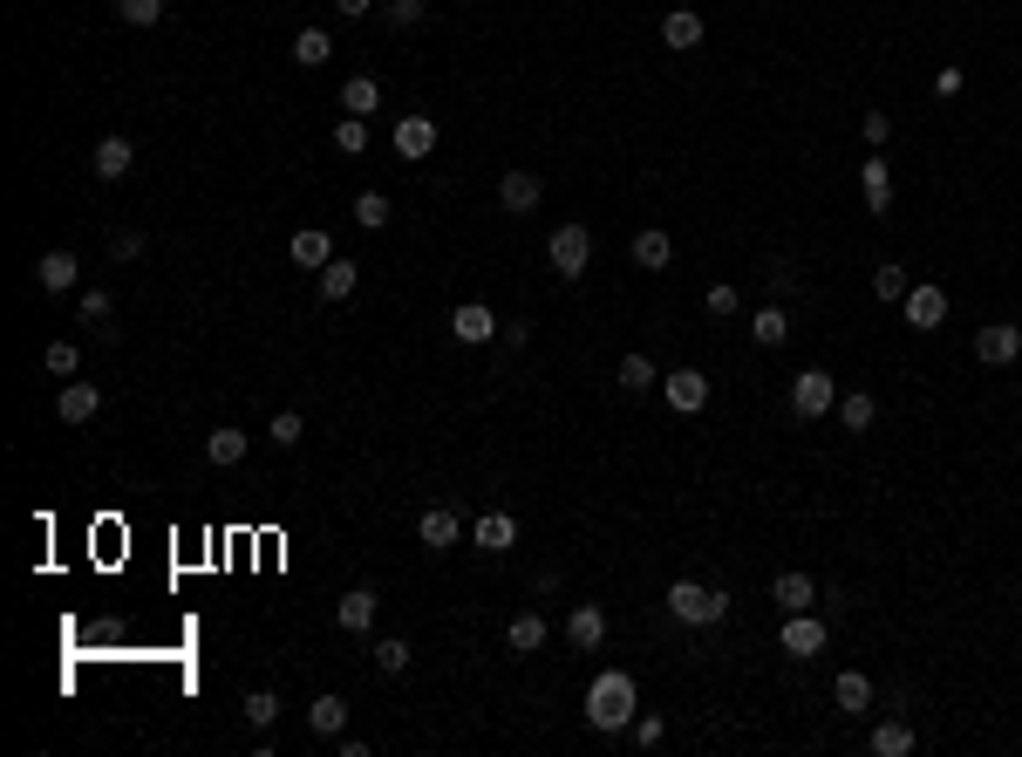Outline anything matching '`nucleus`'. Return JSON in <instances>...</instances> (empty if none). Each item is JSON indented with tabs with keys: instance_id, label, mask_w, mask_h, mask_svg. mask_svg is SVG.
Listing matches in <instances>:
<instances>
[{
	"instance_id": "obj_38",
	"label": "nucleus",
	"mask_w": 1022,
	"mask_h": 757,
	"mask_svg": "<svg viewBox=\"0 0 1022 757\" xmlns=\"http://www.w3.org/2000/svg\"><path fill=\"white\" fill-rule=\"evenodd\" d=\"M613 375H621V389H655V383H661L648 356H621V369H613Z\"/></svg>"
},
{
	"instance_id": "obj_24",
	"label": "nucleus",
	"mask_w": 1022,
	"mask_h": 757,
	"mask_svg": "<svg viewBox=\"0 0 1022 757\" xmlns=\"http://www.w3.org/2000/svg\"><path fill=\"white\" fill-rule=\"evenodd\" d=\"M287 252H294V266H307V273H321L327 260H335V239H327L321 225H307V233H294V246H287Z\"/></svg>"
},
{
	"instance_id": "obj_9",
	"label": "nucleus",
	"mask_w": 1022,
	"mask_h": 757,
	"mask_svg": "<svg viewBox=\"0 0 1022 757\" xmlns=\"http://www.w3.org/2000/svg\"><path fill=\"white\" fill-rule=\"evenodd\" d=\"M539 198H546V178H539V171H504V178H498V206H504L511 219L539 212Z\"/></svg>"
},
{
	"instance_id": "obj_23",
	"label": "nucleus",
	"mask_w": 1022,
	"mask_h": 757,
	"mask_svg": "<svg viewBox=\"0 0 1022 757\" xmlns=\"http://www.w3.org/2000/svg\"><path fill=\"white\" fill-rule=\"evenodd\" d=\"M307 730H314V737H341L348 730V696H314V710H307Z\"/></svg>"
},
{
	"instance_id": "obj_5",
	"label": "nucleus",
	"mask_w": 1022,
	"mask_h": 757,
	"mask_svg": "<svg viewBox=\"0 0 1022 757\" xmlns=\"http://www.w3.org/2000/svg\"><path fill=\"white\" fill-rule=\"evenodd\" d=\"M437 137H444V131H437V116L409 110V116H396V137H389V144H396V158H402V164H423L429 150H437Z\"/></svg>"
},
{
	"instance_id": "obj_17",
	"label": "nucleus",
	"mask_w": 1022,
	"mask_h": 757,
	"mask_svg": "<svg viewBox=\"0 0 1022 757\" xmlns=\"http://www.w3.org/2000/svg\"><path fill=\"white\" fill-rule=\"evenodd\" d=\"M859 185H865V212L886 219L893 212V171H886V158H865L859 164Z\"/></svg>"
},
{
	"instance_id": "obj_49",
	"label": "nucleus",
	"mask_w": 1022,
	"mask_h": 757,
	"mask_svg": "<svg viewBox=\"0 0 1022 757\" xmlns=\"http://www.w3.org/2000/svg\"><path fill=\"white\" fill-rule=\"evenodd\" d=\"M110 252H116V260H137V252H144V233H116Z\"/></svg>"
},
{
	"instance_id": "obj_44",
	"label": "nucleus",
	"mask_w": 1022,
	"mask_h": 757,
	"mask_svg": "<svg viewBox=\"0 0 1022 757\" xmlns=\"http://www.w3.org/2000/svg\"><path fill=\"white\" fill-rule=\"evenodd\" d=\"M382 14H389L396 28H416V21L429 14V0H382Z\"/></svg>"
},
{
	"instance_id": "obj_32",
	"label": "nucleus",
	"mask_w": 1022,
	"mask_h": 757,
	"mask_svg": "<svg viewBox=\"0 0 1022 757\" xmlns=\"http://www.w3.org/2000/svg\"><path fill=\"white\" fill-rule=\"evenodd\" d=\"M873 757H913V723L886 717V723L873 730Z\"/></svg>"
},
{
	"instance_id": "obj_50",
	"label": "nucleus",
	"mask_w": 1022,
	"mask_h": 757,
	"mask_svg": "<svg viewBox=\"0 0 1022 757\" xmlns=\"http://www.w3.org/2000/svg\"><path fill=\"white\" fill-rule=\"evenodd\" d=\"M961 83H968L961 69H940V75H934V89H940V96H961Z\"/></svg>"
},
{
	"instance_id": "obj_48",
	"label": "nucleus",
	"mask_w": 1022,
	"mask_h": 757,
	"mask_svg": "<svg viewBox=\"0 0 1022 757\" xmlns=\"http://www.w3.org/2000/svg\"><path fill=\"white\" fill-rule=\"evenodd\" d=\"M498 342H504V348H525V342H532V321H504Z\"/></svg>"
},
{
	"instance_id": "obj_47",
	"label": "nucleus",
	"mask_w": 1022,
	"mask_h": 757,
	"mask_svg": "<svg viewBox=\"0 0 1022 757\" xmlns=\"http://www.w3.org/2000/svg\"><path fill=\"white\" fill-rule=\"evenodd\" d=\"M859 131H865V144L880 150V144L893 137V116H886V110H865V116H859Z\"/></svg>"
},
{
	"instance_id": "obj_21",
	"label": "nucleus",
	"mask_w": 1022,
	"mask_h": 757,
	"mask_svg": "<svg viewBox=\"0 0 1022 757\" xmlns=\"http://www.w3.org/2000/svg\"><path fill=\"white\" fill-rule=\"evenodd\" d=\"M771 600H777L784 615H805L811 600H818V580H811V573H777V580H771Z\"/></svg>"
},
{
	"instance_id": "obj_10",
	"label": "nucleus",
	"mask_w": 1022,
	"mask_h": 757,
	"mask_svg": "<svg viewBox=\"0 0 1022 757\" xmlns=\"http://www.w3.org/2000/svg\"><path fill=\"white\" fill-rule=\"evenodd\" d=\"M416 539L429 553H450L457 539H464V512H457V505H429V512L416 519Z\"/></svg>"
},
{
	"instance_id": "obj_20",
	"label": "nucleus",
	"mask_w": 1022,
	"mask_h": 757,
	"mask_svg": "<svg viewBox=\"0 0 1022 757\" xmlns=\"http://www.w3.org/2000/svg\"><path fill=\"white\" fill-rule=\"evenodd\" d=\"M96 410H102V389H96V383H68V389L55 396V417H62V423H96Z\"/></svg>"
},
{
	"instance_id": "obj_29",
	"label": "nucleus",
	"mask_w": 1022,
	"mask_h": 757,
	"mask_svg": "<svg viewBox=\"0 0 1022 757\" xmlns=\"http://www.w3.org/2000/svg\"><path fill=\"white\" fill-rule=\"evenodd\" d=\"M477 546L484 553H511V546H519V519H511V512H484L477 519Z\"/></svg>"
},
{
	"instance_id": "obj_46",
	"label": "nucleus",
	"mask_w": 1022,
	"mask_h": 757,
	"mask_svg": "<svg viewBox=\"0 0 1022 757\" xmlns=\"http://www.w3.org/2000/svg\"><path fill=\"white\" fill-rule=\"evenodd\" d=\"M627 730H634V744H641V750H655L661 737H669V723H661V717H634Z\"/></svg>"
},
{
	"instance_id": "obj_42",
	"label": "nucleus",
	"mask_w": 1022,
	"mask_h": 757,
	"mask_svg": "<svg viewBox=\"0 0 1022 757\" xmlns=\"http://www.w3.org/2000/svg\"><path fill=\"white\" fill-rule=\"evenodd\" d=\"M702 308H709V314H715V321H730V314H736V308H744V294H736V287H730V281H715V287H709V294H702Z\"/></svg>"
},
{
	"instance_id": "obj_2",
	"label": "nucleus",
	"mask_w": 1022,
	"mask_h": 757,
	"mask_svg": "<svg viewBox=\"0 0 1022 757\" xmlns=\"http://www.w3.org/2000/svg\"><path fill=\"white\" fill-rule=\"evenodd\" d=\"M669 615L682 628H715V621L730 615V594L723 587H696V580H675V587H669Z\"/></svg>"
},
{
	"instance_id": "obj_51",
	"label": "nucleus",
	"mask_w": 1022,
	"mask_h": 757,
	"mask_svg": "<svg viewBox=\"0 0 1022 757\" xmlns=\"http://www.w3.org/2000/svg\"><path fill=\"white\" fill-rule=\"evenodd\" d=\"M369 8H375V0H335V14H341V21H369Z\"/></svg>"
},
{
	"instance_id": "obj_8",
	"label": "nucleus",
	"mask_w": 1022,
	"mask_h": 757,
	"mask_svg": "<svg viewBox=\"0 0 1022 757\" xmlns=\"http://www.w3.org/2000/svg\"><path fill=\"white\" fill-rule=\"evenodd\" d=\"M825 642H832V628L818 621L811 608H805V615H784V655H798V662H811V655H825Z\"/></svg>"
},
{
	"instance_id": "obj_6",
	"label": "nucleus",
	"mask_w": 1022,
	"mask_h": 757,
	"mask_svg": "<svg viewBox=\"0 0 1022 757\" xmlns=\"http://www.w3.org/2000/svg\"><path fill=\"white\" fill-rule=\"evenodd\" d=\"M900 314H907V327H913V335H934V327L948 321V287H927V281H920V287H907Z\"/></svg>"
},
{
	"instance_id": "obj_19",
	"label": "nucleus",
	"mask_w": 1022,
	"mask_h": 757,
	"mask_svg": "<svg viewBox=\"0 0 1022 757\" xmlns=\"http://www.w3.org/2000/svg\"><path fill=\"white\" fill-rule=\"evenodd\" d=\"M546 635H552V628H546V615H539V608L511 615V628H504V642H511V655H539V648H546Z\"/></svg>"
},
{
	"instance_id": "obj_39",
	"label": "nucleus",
	"mask_w": 1022,
	"mask_h": 757,
	"mask_svg": "<svg viewBox=\"0 0 1022 757\" xmlns=\"http://www.w3.org/2000/svg\"><path fill=\"white\" fill-rule=\"evenodd\" d=\"M873 294H880V300H907V266H900V260L873 266Z\"/></svg>"
},
{
	"instance_id": "obj_31",
	"label": "nucleus",
	"mask_w": 1022,
	"mask_h": 757,
	"mask_svg": "<svg viewBox=\"0 0 1022 757\" xmlns=\"http://www.w3.org/2000/svg\"><path fill=\"white\" fill-rule=\"evenodd\" d=\"M832 703H838V710H852V717H859V710H873V683H865L859 669H846V675L832 683Z\"/></svg>"
},
{
	"instance_id": "obj_25",
	"label": "nucleus",
	"mask_w": 1022,
	"mask_h": 757,
	"mask_svg": "<svg viewBox=\"0 0 1022 757\" xmlns=\"http://www.w3.org/2000/svg\"><path fill=\"white\" fill-rule=\"evenodd\" d=\"M661 41H669L675 55H688V48H702V14H696V8H675L669 21H661Z\"/></svg>"
},
{
	"instance_id": "obj_3",
	"label": "nucleus",
	"mask_w": 1022,
	"mask_h": 757,
	"mask_svg": "<svg viewBox=\"0 0 1022 757\" xmlns=\"http://www.w3.org/2000/svg\"><path fill=\"white\" fill-rule=\"evenodd\" d=\"M546 260H552V273L579 281V273L594 266V233H586V225H559V233L546 239Z\"/></svg>"
},
{
	"instance_id": "obj_36",
	"label": "nucleus",
	"mask_w": 1022,
	"mask_h": 757,
	"mask_svg": "<svg viewBox=\"0 0 1022 757\" xmlns=\"http://www.w3.org/2000/svg\"><path fill=\"white\" fill-rule=\"evenodd\" d=\"M335 150H341V158H362V150H369V116H341L335 123Z\"/></svg>"
},
{
	"instance_id": "obj_7",
	"label": "nucleus",
	"mask_w": 1022,
	"mask_h": 757,
	"mask_svg": "<svg viewBox=\"0 0 1022 757\" xmlns=\"http://www.w3.org/2000/svg\"><path fill=\"white\" fill-rule=\"evenodd\" d=\"M975 356H982L988 369H1009V362H1022V327H1015V321H988L982 335H975Z\"/></svg>"
},
{
	"instance_id": "obj_11",
	"label": "nucleus",
	"mask_w": 1022,
	"mask_h": 757,
	"mask_svg": "<svg viewBox=\"0 0 1022 757\" xmlns=\"http://www.w3.org/2000/svg\"><path fill=\"white\" fill-rule=\"evenodd\" d=\"M498 327H504V321H498L491 308H484V300H464V308L450 314V335L464 342V348H484V342H498Z\"/></svg>"
},
{
	"instance_id": "obj_33",
	"label": "nucleus",
	"mask_w": 1022,
	"mask_h": 757,
	"mask_svg": "<svg viewBox=\"0 0 1022 757\" xmlns=\"http://www.w3.org/2000/svg\"><path fill=\"white\" fill-rule=\"evenodd\" d=\"M354 281H362V266H354V260H341V252L321 266V294H327V300H348V294H354Z\"/></svg>"
},
{
	"instance_id": "obj_30",
	"label": "nucleus",
	"mask_w": 1022,
	"mask_h": 757,
	"mask_svg": "<svg viewBox=\"0 0 1022 757\" xmlns=\"http://www.w3.org/2000/svg\"><path fill=\"white\" fill-rule=\"evenodd\" d=\"M750 335H757V348H784V342H790V314L771 300V308H757V314H750Z\"/></svg>"
},
{
	"instance_id": "obj_12",
	"label": "nucleus",
	"mask_w": 1022,
	"mask_h": 757,
	"mask_svg": "<svg viewBox=\"0 0 1022 757\" xmlns=\"http://www.w3.org/2000/svg\"><path fill=\"white\" fill-rule=\"evenodd\" d=\"M661 396H669V410L696 417L702 402H709V375L702 369H675V375H661Z\"/></svg>"
},
{
	"instance_id": "obj_37",
	"label": "nucleus",
	"mask_w": 1022,
	"mask_h": 757,
	"mask_svg": "<svg viewBox=\"0 0 1022 757\" xmlns=\"http://www.w3.org/2000/svg\"><path fill=\"white\" fill-rule=\"evenodd\" d=\"M116 21H130V28H158L164 0H116Z\"/></svg>"
},
{
	"instance_id": "obj_4",
	"label": "nucleus",
	"mask_w": 1022,
	"mask_h": 757,
	"mask_svg": "<svg viewBox=\"0 0 1022 757\" xmlns=\"http://www.w3.org/2000/svg\"><path fill=\"white\" fill-rule=\"evenodd\" d=\"M790 410H798L805 423H818L825 410H838V383L825 369H805V375H790Z\"/></svg>"
},
{
	"instance_id": "obj_14",
	"label": "nucleus",
	"mask_w": 1022,
	"mask_h": 757,
	"mask_svg": "<svg viewBox=\"0 0 1022 757\" xmlns=\"http://www.w3.org/2000/svg\"><path fill=\"white\" fill-rule=\"evenodd\" d=\"M35 281H41V294H68L75 281H83V260H75L68 246H55V252H41V260H35Z\"/></svg>"
},
{
	"instance_id": "obj_45",
	"label": "nucleus",
	"mask_w": 1022,
	"mask_h": 757,
	"mask_svg": "<svg viewBox=\"0 0 1022 757\" xmlns=\"http://www.w3.org/2000/svg\"><path fill=\"white\" fill-rule=\"evenodd\" d=\"M75 308H83V321L96 327V321H110V314H116V300H110V294H102V287H89L83 300H75Z\"/></svg>"
},
{
	"instance_id": "obj_13",
	"label": "nucleus",
	"mask_w": 1022,
	"mask_h": 757,
	"mask_svg": "<svg viewBox=\"0 0 1022 757\" xmlns=\"http://www.w3.org/2000/svg\"><path fill=\"white\" fill-rule=\"evenodd\" d=\"M375 615H382V594H375V587H348V594L335 600V621L348 628V635H369Z\"/></svg>"
},
{
	"instance_id": "obj_27",
	"label": "nucleus",
	"mask_w": 1022,
	"mask_h": 757,
	"mask_svg": "<svg viewBox=\"0 0 1022 757\" xmlns=\"http://www.w3.org/2000/svg\"><path fill=\"white\" fill-rule=\"evenodd\" d=\"M294 62L300 69H327V62H335V35H327V28H300L294 35Z\"/></svg>"
},
{
	"instance_id": "obj_41",
	"label": "nucleus",
	"mask_w": 1022,
	"mask_h": 757,
	"mask_svg": "<svg viewBox=\"0 0 1022 757\" xmlns=\"http://www.w3.org/2000/svg\"><path fill=\"white\" fill-rule=\"evenodd\" d=\"M41 362H48V375H75V369H83V348H75V342H48Z\"/></svg>"
},
{
	"instance_id": "obj_1",
	"label": "nucleus",
	"mask_w": 1022,
	"mask_h": 757,
	"mask_svg": "<svg viewBox=\"0 0 1022 757\" xmlns=\"http://www.w3.org/2000/svg\"><path fill=\"white\" fill-rule=\"evenodd\" d=\"M634 717H641V683H634L627 669H600L594 690H586V723L613 737V730H627Z\"/></svg>"
},
{
	"instance_id": "obj_26",
	"label": "nucleus",
	"mask_w": 1022,
	"mask_h": 757,
	"mask_svg": "<svg viewBox=\"0 0 1022 757\" xmlns=\"http://www.w3.org/2000/svg\"><path fill=\"white\" fill-rule=\"evenodd\" d=\"M838 423H846L852 437H865L880 423V396H865V389H852V396H838Z\"/></svg>"
},
{
	"instance_id": "obj_18",
	"label": "nucleus",
	"mask_w": 1022,
	"mask_h": 757,
	"mask_svg": "<svg viewBox=\"0 0 1022 757\" xmlns=\"http://www.w3.org/2000/svg\"><path fill=\"white\" fill-rule=\"evenodd\" d=\"M89 164H96V178H102V185H116V178H123V171H130V164H137V144H130V137H102V144H96V158H89Z\"/></svg>"
},
{
	"instance_id": "obj_34",
	"label": "nucleus",
	"mask_w": 1022,
	"mask_h": 757,
	"mask_svg": "<svg viewBox=\"0 0 1022 757\" xmlns=\"http://www.w3.org/2000/svg\"><path fill=\"white\" fill-rule=\"evenodd\" d=\"M369 655H375V669H382V675H402V669H409V655H416V648H409L402 635H382Z\"/></svg>"
},
{
	"instance_id": "obj_22",
	"label": "nucleus",
	"mask_w": 1022,
	"mask_h": 757,
	"mask_svg": "<svg viewBox=\"0 0 1022 757\" xmlns=\"http://www.w3.org/2000/svg\"><path fill=\"white\" fill-rule=\"evenodd\" d=\"M675 260V239L661 233V225H641V233H634V266H648V273H661Z\"/></svg>"
},
{
	"instance_id": "obj_43",
	"label": "nucleus",
	"mask_w": 1022,
	"mask_h": 757,
	"mask_svg": "<svg viewBox=\"0 0 1022 757\" xmlns=\"http://www.w3.org/2000/svg\"><path fill=\"white\" fill-rule=\"evenodd\" d=\"M300 431H307V423H300V410H279V417L266 423V437H273L279 450H294V444H300Z\"/></svg>"
},
{
	"instance_id": "obj_28",
	"label": "nucleus",
	"mask_w": 1022,
	"mask_h": 757,
	"mask_svg": "<svg viewBox=\"0 0 1022 757\" xmlns=\"http://www.w3.org/2000/svg\"><path fill=\"white\" fill-rule=\"evenodd\" d=\"M341 110L348 116H375L382 110V83H375V75H348V83H341Z\"/></svg>"
},
{
	"instance_id": "obj_16",
	"label": "nucleus",
	"mask_w": 1022,
	"mask_h": 757,
	"mask_svg": "<svg viewBox=\"0 0 1022 757\" xmlns=\"http://www.w3.org/2000/svg\"><path fill=\"white\" fill-rule=\"evenodd\" d=\"M246 450H252V437L239 431V423H219V431L204 437V458H212L219 471H233V464H246Z\"/></svg>"
},
{
	"instance_id": "obj_40",
	"label": "nucleus",
	"mask_w": 1022,
	"mask_h": 757,
	"mask_svg": "<svg viewBox=\"0 0 1022 757\" xmlns=\"http://www.w3.org/2000/svg\"><path fill=\"white\" fill-rule=\"evenodd\" d=\"M246 723H252V730H273V723H279V696H273V690H252V696H246Z\"/></svg>"
},
{
	"instance_id": "obj_35",
	"label": "nucleus",
	"mask_w": 1022,
	"mask_h": 757,
	"mask_svg": "<svg viewBox=\"0 0 1022 757\" xmlns=\"http://www.w3.org/2000/svg\"><path fill=\"white\" fill-rule=\"evenodd\" d=\"M354 225H362V233H382V225H389V191H362L354 198Z\"/></svg>"
},
{
	"instance_id": "obj_15",
	"label": "nucleus",
	"mask_w": 1022,
	"mask_h": 757,
	"mask_svg": "<svg viewBox=\"0 0 1022 757\" xmlns=\"http://www.w3.org/2000/svg\"><path fill=\"white\" fill-rule=\"evenodd\" d=\"M566 642H573L579 655H594V648L607 642V608H594V600H579V608L566 615Z\"/></svg>"
}]
</instances>
